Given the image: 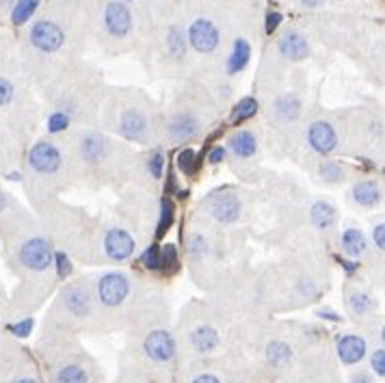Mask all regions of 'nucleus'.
I'll use <instances>...</instances> for the list:
<instances>
[{
	"label": "nucleus",
	"instance_id": "obj_14",
	"mask_svg": "<svg viewBox=\"0 0 385 383\" xmlns=\"http://www.w3.org/2000/svg\"><path fill=\"white\" fill-rule=\"evenodd\" d=\"M189 41L199 55H210L217 50V46L221 41V35H219V29L210 20L199 18L189 27Z\"/></svg>",
	"mask_w": 385,
	"mask_h": 383
},
{
	"label": "nucleus",
	"instance_id": "obj_30",
	"mask_svg": "<svg viewBox=\"0 0 385 383\" xmlns=\"http://www.w3.org/2000/svg\"><path fill=\"white\" fill-rule=\"evenodd\" d=\"M255 113H258V100L255 98H245V100H241L238 105L234 107V111H232V123H243V121H247V119H251Z\"/></svg>",
	"mask_w": 385,
	"mask_h": 383
},
{
	"label": "nucleus",
	"instance_id": "obj_24",
	"mask_svg": "<svg viewBox=\"0 0 385 383\" xmlns=\"http://www.w3.org/2000/svg\"><path fill=\"white\" fill-rule=\"evenodd\" d=\"M340 247H342V251L349 255V258L359 260L368 251V241L362 234V229L346 227L344 232H342V236H340Z\"/></svg>",
	"mask_w": 385,
	"mask_h": 383
},
{
	"label": "nucleus",
	"instance_id": "obj_45",
	"mask_svg": "<svg viewBox=\"0 0 385 383\" xmlns=\"http://www.w3.org/2000/svg\"><path fill=\"white\" fill-rule=\"evenodd\" d=\"M372 243H374V247H377L379 251L385 249V225H383V223H377V225L372 227Z\"/></svg>",
	"mask_w": 385,
	"mask_h": 383
},
{
	"label": "nucleus",
	"instance_id": "obj_7",
	"mask_svg": "<svg viewBox=\"0 0 385 383\" xmlns=\"http://www.w3.org/2000/svg\"><path fill=\"white\" fill-rule=\"evenodd\" d=\"M76 159L83 163V167L100 171L107 169L111 161L115 159V145L104 135L95 130L81 133L79 141H76Z\"/></svg>",
	"mask_w": 385,
	"mask_h": 383
},
{
	"label": "nucleus",
	"instance_id": "obj_4",
	"mask_svg": "<svg viewBox=\"0 0 385 383\" xmlns=\"http://www.w3.org/2000/svg\"><path fill=\"white\" fill-rule=\"evenodd\" d=\"M177 340L173 331L161 323H151L143 329L139 340V355L154 368H169L177 357Z\"/></svg>",
	"mask_w": 385,
	"mask_h": 383
},
{
	"label": "nucleus",
	"instance_id": "obj_17",
	"mask_svg": "<svg viewBox=\"0 0 385 383\" xmlns=\"http://www.w3.org/2000/svg\"><path fill=\"white\" fill-rule=\"evenodd\" d=\"M346 308L353 314V318L359 323H368L377 318V301L368 290L359 286L346 290Z\"/></svg>",
	"mask_w": 385,
	"mask_h": 383
},
{
	"label": "nucleus",
	"instance_id": "obj_57",
	"mask_svg": "<svg viewBox=\"0 0 385 383\" xmlns=\"http://www.w3.org/2000/svg\"><path fill=\"white\" fill-rule=\"evenodd\" d=\"M126 3H128V0H126Z\"/></svg>",
	"mask_w": 385,
	"mask_h": 383
},
{
	"label": "nucleus",
	"instance_id": "obj_22",
	"mask_svg": "<svg viewBox=\"0 0 385 383\" xmlns=\"http://www.w3.org/2000/svg\"><path fill=\"white\" fill-rule=\"evenodd\" d=\"M227 147L234 154V159L251 161L255 154H258V137H255L251 130H238L236 135L229 137Z\"/></svg>",
	"mask_w": 385,
	"mask_h": 383
},
{
	"label": "nucleus",
	"instance_id": "obj_42",
	"mask_svg": "<svg viewBox=\"0 0 385 383\" xmlns=\"http://www.w3.org/2000/svg\"><path fill=\"white\" fill-rule=\"evenodd\" d=\"M13 98H15V87H13V83H11L9 79H3V76H0V109L9 107L11 102H13Z\"/></svg>",
	"mask_w": 385,
	"mask_h": 383
},
{
	"label": "nucleus",
	"instance_id": "obj_50",
	"mask_svg": "<svg viewBox=\"0 0 385 383\" xmlns=\"http://www.w3.org/2000/svg\"><path fill=\"white\" fill-rule=\"evenodd\" d=\"M318 316H320V318H329V321H336V323H340V321H342V316H340V314H336V312L329 310V308L320 310V312H318Z\"/></svg>",
	"mask_w": 385,
	"mask_h": 383
},
{
	"label": "nucleus",
	"instance_id": "obj_25",
	"mask_svg": "<svg viewBox=\"0 0 385 383\" xmlns=\"http://www.w3.org/2000/svg\"><path fill=\"white\" fill-rule=\"evenodd\" d=\"M251 59V46L247 39H236L234 41V50H232V55H229L227 59V72L229 74H238L247 67Z\"/></svg>",
	"mask_w": 385,
	"mask_h": 383
},
{
	"label": "nucleus",
	"instance_id": "obj_28",
	"mask_svg": "<svg viewBox=\"0 0 385 383\" xmlns=\"http://www.w3.org/2000/svg\"><path fill=\"white\" fill-rule=\"evenodd\" d=\"M39 7V0H15V5L11 9V22L15 27H22V24H27L35 11Z\"/></svg>",
	"mask_w": 385,
	"mask_h": 383
},
{
	"label": "nucleus",
	"instance_id": "obj_47",
	"mask_svg": "<svg viewBox=\"0 0 385 383\" xmlns=\"http://www.w3.org/2000/svg\"><path fill=\"white\" fill-rule=\"evenodd\" d=\"M225 154H227V149H225V147H221V145H219V147H212V149H210V154H208V163H210V165H219L221 161H225Z\"/></svg>",
	"mask_w": 385,
	"mask_h": 383
},
{
	"label": "nucleus",
	"instance_id": "obj_53",
	"mask_svg": "<svg viewBox=\"0 0 385 383\" xmlns=\"http://www.w3.org/2000/svg\"><path fill=\"white\" fill-rule=\"evenodd\" d=\"M3 349H9L7 344H3V340H0V353H3Z\"/></svg>",
	"mask_w": 385,
	"mask_h": 383
},
{
	"label": "nucleus",
	"instance_id": "obj_52",
	"mask_svg": "<svg viewBox=\"0 0 385 383\" xmlns=\"http://www.w3.org/2000/svg\"><path fill=\"white\" fill-rule=\"evenodd\" d=\"M13 0H0V7H7V5H11Z\"/></svg>",
	"mask_w": 385,
	"mask_h": 383
},
{
	"label": "nucleus",
	"instance_id": "obj_54",
	"mask_svg": "<svg viewBox=\"0 0 385 383\" xmlns=\"http://www.w3.org/2000/svg\"><path fill=\"white\" fill-rule=\"evenodd\" d=\"M236 383H253V381H245V379H241V381H236Z\"/></svg>",
	"mask_w": 385,
	"mask_h": 383
},
{
	"label": "nucleus",
	"instance_id": "obj_9",
	"mask_svg": "<svg viewBox=\"0 0 385 383\" xmlns=\"http://www.w3.org/2000/svg\"><path fill=\"white\" fill-rule=\"evenodd\" d=\"M102 251H104V258L111 262H126L130 260L135 251H137V241L135 236L128 232L126 227H107L104 234H102Z\"/></svg>",
	"mask_w": 385,
	"mask_h": 383
},
{
	"label": "nucleus",
	"instance_id": "obj_31",
	"mask_svg": "<svg viewBox=\"0 0 385 383\" xmlns=\"http://www.w3.org/2000/svg\"><path fill=\"white\" fill-rule=\"evenodd\" d=\"M173 221H175V203L169 197H165L161 201V219H158V229H156V236L158 238L169 232Z\"/></svg>",
	"mask_w": 385,
	"mask_h": 383
},
{
	"label": "nucleus",
	"instance_id": "obj_5",
	"mask_svg": "<svg viewBox=\"0 0 385 383\" xmlns=\"http://www.w3.org/2000/svg\"><path fill=\"white\" fill-rule=\"evenodd\" d=\"M29 171L33 175V180L39 184H57L61 180V175L65 173V156L63 149L53 141V139H41L37 141L27 159Z\"/></svg>",
	"mask_w": 385,
	"mask_h": 383
},
{
	"label": "nucleus",
	"instance_id": "obj_20",
	"mask_svg": "<svg viewBox=\"0 0 385 383\" xmlns=\"http://www.w3.org/2000/svg\"><path fill=\"white\" fill-rule=\"evenodd\" d=\"M351 197L357 206L377 208L383 199V189L377 180H357L351 189Z\"/></svg>",
	"mask_w": 385,
	"mask_h": 383
},
{
	"label": "nucleus",
	"instance_id": "obj_21",
	"mask_svg": "<svg viewBox=\"0 0 385 383\" xmlns=\"http://www.w3.org/2000/svg\"><path fill=\"white\" fill-rule=\"evenodd\" d=\"M279 53L288 61H303L310 55V43H307L305 35H301L297 31H288L279 39Z\"/></svg>",
	"mask_w": 385,
	"mask_h": 383
},
{
	"label": "nucleus",
	"instance_id": "obj_16",
	"mask_svg": "<svg viewBox=\"0 0 385 383\" xmlns=\"http://www.w3.org/2000/svg\"><path fill=\"white\" fill-rule=\"evenodd\" d=\"M117 133L128 139V141H137V143H147L149 137V119L141 109H128L119 117Z\"/></svg>",
	"mask_w": 385,
	"mask_h": 383
},
{
	"label": "nucleus",
	"instance_id": "obj_13",
	"mask_svg": "<svg viewBox=\"0 0 385 383\" xmlns=\"http://www.w3.org/2000/svg\"><path fill=\"white\" fill-rule=\"evenodd\" d=\"M307 145L312 147V152H316L318 156H329L338 149L340 145V137L336 126L327 119H316L307 128Z\"/></svg>",
	"mask_w": 385,
	"mask_h": 383
},
{
	"label": "nucleus",
	"instance_id": "obj_18",
	"mask_svg": "<svg viewBox=\"0 0 385 383\" xmlns=\"http://www.w3.org/2000/svg\"><path fill=\"white\" fill-rule=\"evenodd\" d=\"M199 119L191 113H175L167 119V126H165V130H167V139L171 143H182V141H189L193 137L199 135Z\"/></svg>",
	"mask_w": 385,
	"mask_h": 383
},
{
	"label": "nucleus",
	"instance_id": "obj_8",
	"mask_svg": "<svg viewBox=\"0 0 385 383\" xmlns=\"http://www.w3.org/2000/svg\"><path fill=\"white\" fill-rule=\"evenodd\" d=\"M221 344H223L221 329L210 321H197L184 334V347L193 355H199V357H208V355L219 353Z\"/></svg>",
	"mask_w": 385,
	"mask_h": 383
},
{
	"label": "nucleus",
	"instance_id": "obj_56",
	"mask_svg": "<svg viewBox=\"0 0 385 383\" xmlns=\"http://www.w3.org/2000/svg\"><path fill=\"white\" fill-rule=\"evenodd\" d=\"M137 383H151V381H137Z\"/></svg>",
	"mask_w": 385,
	"mask_h": 383
},
{
	"label": "nucleus",
	"instance_id": "obj_36",
	"mask_svg": "<svg viewBox=\"0 0 385 383\" xmlns=\"http://www.w3.org/2000/svg\"><path fill=\"white\" fill-rule=\"evenodd\" d=\"M175 269H177V249L175 245L167 243L165 247H161V271L173 273Z\"/></svg>",
	"mask_w": 385,
	"mask_h": 383
},
{
	"label": "nucleus",
	"instance_id": "obj_29",
	"mask_svg": "<svg viewBox=\"0 0 385 383\" xmlns=\"http://www.w3.org/2000/svg\"><path fill=\"white\" fill-rule=\"evenodd\" d=\"M175 165H177V169H180V173H182V175H187V177L195 175V173H197V169H199L197 152H195V149H191V147H184V149L177 154Z\"/></svg>",
	"mask_w": 385,
	"mask_h": 383
},
{
	"label": "nucleus",
	"instance_id": "obj_23",
	"mask_svg": "<svg viewBox=\"0 0 385 383\" xmlns=\"http://www.w3.org/2000/svg\"><path fill=\"white\" fill-rule=\"evenodd\" d=\"M336 219H338V213H336V206H333L331 201L327 199H316L312 206H310V223L316 227V229H331L336 225Z\"/></svg>",
	"mask_w": 385,
	"mask_h": 383
},
{
	"label": "nucleus",
	"instance_id": "obj_49",
	"mask_svg": "<svg viewBox=\"0 0 385 383\" xmlns=\"http://www.w3.org/2000/svg\"><path fill=\"white\" fill-rule=\"evenodd\" d=\"M340 264H342V269H344L349 275H353L355 271H359V262H357V260H353V258H344Z\"/></svg>",
	"mask_w": 385,
	"mask_h": 383
},
{
	"label": "nucleus",
	"instance_id": "obj_51",
	"mask_svg": "<svg viewBox=\"0 0 385 383\" xmlns=\"http://www.w3.org/2000/svg\"><path fill=\"white\" fill-rule=\"evenodd\" d=\"M301 3H303L305 7H318V5L325 3V0H301Z\"/></svg>",
	"mask_w": 385,
	"mask_h": 383
},
{
	"label": "nucleus",
	"instance_id": "obj_15",
	"mask_svg": "<svg viewBox=\"0 0 385 383\" xmlns=\"http://www.w3.org/2000/svg\"><path fill=\"white\" fill-rule=\"evenodd\" d=\"M336 355L342 366H357L368 357V340L359 334H342L336 340Z\"/></svg>",
	"mask_w": 385,
	"mask_h": 383
},
{
	"label": "nucleus",
	"instance_id": "obj_40",
	"mask_svg": "<svg viewBox=\"0 0 385 383\" xmlns=\"http://www.w3.org/2000/svg\"><path fill=\"white\" fill-rule=\"evenodd\" d=\"M143 264L149 271H161V245L151 243L143 253Z\"/></svg>",
	"mask_w": 385,
	"mask_h": 383
},
{
	"label": "nucleus",
	"instance_id": "obj_11",
	"mask_svg": "<svg viewBox=\"0 0 385 383\" xmlns=\"http://www.w3.org/2000/svg\"><path fill=\"white\" fill-rule=\"evenodd\" d=\"M295 344L286 338H269L262 347V362L271 372H286L295 362Z\"/></svg>",
	"mask_w": 385,
	"mask_h": 383
},
{
	"label": "nucleus",
	"instance_id": "obj_19",
	"mask_svg": "<svg viewBox=\"0 0 385 383\" xmlns=\"http://www.w3.org/2000/svg\"><path fill=\"white\" fill-rule=\"evenodd\" d=\"M104 27L113 37H126L133 31V13L123 3H109L104 11Z\"/></svg>",
	"mask_w": 385,
	"mask_h": 383
},
{
	"label": "nucleus",
	"instance_id": "obj_38",
	"mask_svg": "<svg viewBox=\"0 0 385 383\" xmlns=\"http://www.w3.org/2000/svg\"><path fill=\"white\" fill-rule=\"evenodd\" d=\"M370 372L377 379L385 377V351H383V344L374 347L372 353H370Z\"/></svg>",
	"mask_w": 385,
	"mask_h": 383
},
{
	"label": "nucleus",
	"instance_id": "obj_3",
	"mask_svg": "<svg viewBox=\"0 0 385 383\" xmlns=\"http://www.w3.org/2000/svg\"><path fill=\"white\" fill-rule=\"evenodd\" d=\"M55 258V247L43 234H24L15 243L13 251V262L24 275H46L53 269Z\"/></svg>",
	"mask_w": 385,
	"mask_h": 383
},
{
	"label": "nucleus",
	"instance_id": "obj_37",
	"mask_svg": "<svg viewBox=\"0 0 385 383\" xmlns=\"http://www.w3.org/2000/svg\"><path fill=\"white\" fill-rule=\"evenodd\" d=\"M33 327H35L33 316H24V318H20V321H13L7 329H9V334H11L13 338H29V336H31V331H33Z\"/></svg>",
	"mask_w": 385,
	"mask_h": 383
},
{
	"label": "nucleus",
	"instance_id": "obj_26",
	"mask_svg": "<svg viewBox=\"0 0 385 383\" xmlns=\"http://www.w3.org/2000/svg\"><path fill=\"white\" fill-rule=\"evenodd\" d=\"M301 113V100L297 95H281L277 102H275V115L284 121V123H290L299 117Z\"/></svg>",
	"mask_w": 385,
	"mask_h": 383
},
{
	"label": "nucleus",
	"instance_id": "obj_39",
	"mask_svg": "<svg viewBox=\"0 0 385 383\" xmlns=\"http://www.w3.org/2000/svg\"><path fill=\"white\" fill-rule=\"evenodd\" d=\"M53 267L57 269V277L59 279H67L72 275V260H69V255L65 251H55Z\"/></svg>",
	"mask_w": 385,
	"mask_h": 383
},
{
	"label": "nucleus",
	"instance_id": "obj_44",
	"mask_svg": "<svg viewBox=\"0 0 385 383\" xmlns=\"http://www.w3.org/2000/svg\"><path fill=\"white\" fill-rule=\"evenodd\" d=\"M15 208V199H11L3 189H0V221H5L13 215Z\"/></svg>",
	"mask_w": 385,
	"mask_h": 383
},
{
	"label": "nucleus",
	"instance_id": "obj_34",
	"mask_svg": "<svg viewBox=\"0 0 385 383\" xmlns=\"http://www.w3.org/2000/svg\"><path fill=\"white\" fill-rule=\"evenodd\" d=\"M208 251H210V245H208L206 236L199 234V232L189 236V253H191L193 260H203L208 255Z\"/></svg>",
	"mask_w": 385,
	"mask_h": 383
},
{
	"label": "nucleus",
	"instance_id": "obj_32",
	"mask_svg": "<svg viewBox=\"0 0 385 383\" xmlns=\"http://www.w3.org/2000/svg\"><path fill=\"white\" fill-rule=\"evenodd\" d=\"M167 46H169V53L173 57H182L187 53V37L182 33L180 27H169V33H167Z\"/></svg>",
	"mask_w": 385,
	"mask_h": 383
},
{
	"label": "nucleus",
	"instance_id": "obj_43",
	"mask_svg": "<svg viewBox=\"0 0 385 383\" xmlns=\"http://www.w3.org/2000/svg\"><path fill=\"white\" fill-rule=\"evenodd\" d=\"M189 383H225V381H223V377L217 375L215 370H199V372H195V375L189 379Z\"/></svg>",
	"mask_w": 385,
	"mask_h": 383
},
{
	"label": "nucleus",
	"instance_id": "obj_6",
	"mask_svg": "<svg viewBox=\"0 0 385 383\" xmlns=\"http://www.w3.org/2000/svg\"><path fill=\"white\" fill-rule=\"evenodd\" d=\"M50 381L53 383H91V368L83 351L67 349L63 340L59 351L48 362Z\"/></svg>",
	"mask_w": 385,
	"mask_h": 383
},
{
	"label": "nucleus",
	"instance_id": "obj_10",
	"mask_svg": "<svg viewBox=\"0 0 385 383\" xmlns=\"http://www.w3.org/2000/svg\"><path fill=\"white\" fill-rule=\"evenodd\" d=\"M208 215L215 219V223L219 225H232L241 219L243 213V201L236 193L232 191H217L212 193L206 201H203Z\"/></svg>",
	"mask_w": 385,
	"mask_h": 383
},
{
	"label": "nucleus",
	"instance_id": "obj_48",
	"mask_svg": "<svg viewBox=\"0 0 385 383\" xmlns=\"http://www.w3.org/2000/svg\"><path fill=\"white\" fill-rule=\"evenodd\" d=\"M349 383H372V377H370L366 370H359V372H355V375L349 379Z\"/></svg>",
	"mask_w": 385,
	"mask_h": 383
},
{
	"label": "nucleus",
	"instance_id": "obj_55",
	"mask_svg": "<svg viewBox=\"0 0 385 383\" xmlns=\"http://www.w3.org/2000/svg\"><path fill=\"white\" fill-rule=\"evenodd\" d=\"M0 305H3V293H0Z\"/></svg>",
	"mask_w": 385,
	"mask_h": 383
},
{
	"label": "nucleus",
	"instance_id": "obj_1",
	"mask_svg": "<svg viewBox=\"0 0 385 383\" xmlns=\"http://www.w3.org/2000/svg\"><path fill=\"white\" fill-rule=\"evenodd\" d=\"M53 314L59 331H79L89 327L93 321L100 318L93 299V288L87 282L67 284L57 299Z\"/></svg>",
	"mask_w": 385,
	"mask_h": 383
},
{
	"label": "nucleus",
	"instance_id": "obj_2",
	"mask_svg": "<svg viewBox=\"0 0 385 383\" xmlns=\"http://www.w3.org/2000/svg\"><path fill=\"white\" fill-rule=\"evenodd\" d=\"M93 299L100 316L123 312V308L133 299V279L119 271L100 275L93 284Z\"/></svg>",
	"mask_w": 385,
	"mask_h": 383
},
{
	"label": "nucleus",
	"instance_id": "obj_12",
	"mask_svg": "<svg viewBox=\"0 0 385 383\" xmlns=\"http://www.w3.org/2000/svg\"><path fill=\"white\" fill-rule=\"evenodd\" d=\"M29 37H31L33 48H37L39 53H43V55L57 53V50H61L63 43H65L63 29L59 27L57 22H53V20H39V22H35Z\"/></svg>",
	"mask_w": 385,
	"mask_h": 383
},
{
	"label": "nucleus",
	"instance_id": "obj_41",
	"mask_svg": "<svg viewBox=\"0 0 385 383\" xmlns=\"http://www.w3.org/2000/svg\"><path fill=\"white\" fill-rule=\"evenodd\" d=\"M147 169H149V175L154 177V180H158V177H163V169H165V156L163 152L156 149L154 154L149 156L147 161Z\"/></svg>",
	"mask_w": 385,
	"mask_h": 383
},
{
	"label": "nucleus",
	"instance_id": "obj_27",
	"mask_svg": "<svg viewBox=\"0 0 385 383\" xmlns=\"http://www.w3.org/2000/svg\"><path fill=\"white\" fill-rule=\"evenodd\" d=\"M318 175H320V180L327 182V184H340V182H344V177H346V169L338 161H323L318 165Z\"/></svg>",
	"mask_w": 385,
	"mask_h": 383
},
{
	"label": "nucleus",
	"instance_id": "obj_33",
	"mask_svg": "<svg viewBox=\"0 0 385 383\" xmlns=\"http://www.w3.org/2000/svg\"><path fill=\"white\" fill-rule=\"evenodd\" d=\"M0 383H41V379L33 368H15L13 366Z\"/></svg>",
	"mask_w": 385,
	"mask_h": 383
},
{
	"label": "nucleus",
	"instance_id": "obj_35",
	"mask_svg": "<svg viewBox=\"0 0 385 383\" xmlns=\"http://www.w3.org/2000/svg\"><path fill=\"white\" fill-rule=\"evenodd\" d=\"M72 123V117L65 113V111H57L48 117V133L50 135H59V133H65Z\"/></svg>",
	"mask_w": 385,
	"mask_h": 383
},
{
	"label": "nucleus",
	"instance_id": "obj_46",
	"mask_svg": "<svg viewBox=\"0 0 385 383\" xmlns=\"http://www.w3.org/2000/svg\"><path fill=\"white\" fill-rule=\"evenodd\" d=\"M279 24H281V13L279 11H271L266 15V35H273L277 31Z\"/></svg>",
	"mask_w": 385,
	"mask_h": 383
}]
</instances>
